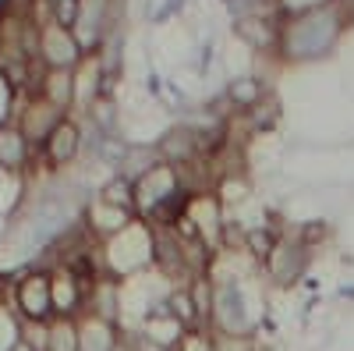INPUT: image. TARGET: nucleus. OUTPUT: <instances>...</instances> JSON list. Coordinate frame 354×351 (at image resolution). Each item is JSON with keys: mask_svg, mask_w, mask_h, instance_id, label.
<instances>
[{"mask_svg": "<svg viewBox=\"0 0 354 351\" xmlns=\"http://www.w3.org/2000/svg\"><path fill=\"white\" fill-rule=\"evenodd\" d=\"M21 316L28 323H46L50 312H53V287H50V277L46 273H28L21 284H18V295H15Z\"/></svg>", "mask_w": 354, "mask_h": 351, "instance_id": "nucleus-1", "label": "nucleus"}, {"mask_svg": "<svg viewBox=\"0 0 354 351\" xmlns=\"http://www.w3.org/2000/svg\"><path fill=\"white\" fill-rule=\"evenodd\" d=\"M8 351H36V344H28L25 337H18V341H15V344L8 348Z\"/></svg>", "mask_w": 354, "mask_h": 351, "instance_id": "nucleus-13", "label": "nucleus"}, {"mask_svg": "<svg viewBox=\"0 0 354 351\" xmlns=\"http://www.w3.org/2000/svg\"><path fill=\"white\" fill-rule=\"evenodd\" d=\"M230 100L238 103V107H259V100H262V89H259V82L255 78H241V82H234L230 85Z\"/></svg>", "mask_w": 354, "mask_h": 351, "instance_id": "nucleus-7", "label": "nucleus"}, {"mask_svg": "<svg viewBox=\"0 0 354 351\" xmlns=\"http://www.w3.org/2000/svg\"><path fill=\"white\" fill-rule=\"evenodd\" d=\"M39 93H43V100H46L50 107L64 110V107L71 103V93H75L71 71H68V68H50V75L39 78Z\"/></svg>", "mask_w": 354, "mask_h": 351, "instance_id": "nucleus-4", "label": "nucleus"}, {"mask_svg": "<svg viewBox=\"0 0 354 351\" xmlns=\"http://www.w3.org/2000/svg\"><path fill=\"white\" fill-rule=\"evenodd\" d=\"M177 323L181 327H188V323H195L198 319V312H195V302H192V295H185V291H177V295H170V309H167Z\"/></svg>", "mask_w": 354, "mask_h": 351, "instance_id": "nucleus-9", "label": "nucleus"}, {"mask_svg": "<svg viewBox=\"0 0 354 351\" xmlns=\"http://www.w3.org/2000/svg\"><path fill=\"white\" fill-rule=\"evenodd\" d=\"M28 153V142L21 132H11V128H0V163L8 167H18Z\"/></svg>", "mask_w": 354, "mask_h": 351, "instance_id": "nucleus-6", "label": "nucleus"}, {"mask_svg": "<svg viewBox=\"0 0 354 351\" xmlns=\"http://www.w3.org/2000/svg\"><path fill=\"white\" fill-rule=\"evenodd\" d=\"M192 302H195L198 319H202V316H213V291H209V284H205V280H195V287H192Z\"/></svg>", "mask_w": 354, "mask_h": 351, "instance_id": "nucleus-10", "label": "nucleus"}, {"mask_svg": "<svg viewBox=\"0 0 354 351\" xmlns=\"http://www.w3.org/2000/svg\"><path fill=\"white\" fill-rule=\"evenodd\" d=\"M177 351H216V344L205 337V334H181V341H177Z\"/></svg>", "mask_w": 354, "mask_h": 351, "instance_id": "nucleus-12", "label": "nucleus"}, {"mask_svg": "<svg viewBox=\"0 0 354 351\" xmlns=\"http://www.w3.org/2000/svg\"><path fill=\"white\" fill-rule=\"evenodd\" d=\"M248 249L255 252V255H273V249H277V238H273V234L270 231H252L248 234Z\"/></svg>", "mask_w": 354, "mask_h": 351, "instance_id": "nucleus-11", "label": "nucleus"}, {"mask_svg": "<svg viewBox=\"0 0 354 351\" xmlns=\"http://www.w3.org/2000/svg\"><path fill=\"white\" fill-rule=\"evenodd\" d=\"M46 351H78V323L61 316L46 327Z\"/></svg>", "mask_w": 354, "mask_h": 351, "instance_id": "nucleus-5", "label": "nucleus"}, {"mask_svg": "<svg viewBox=\"0 0 354 351\" xmlns=\"http://www.w3.org/2000/svg\"><path fill=\"white\" fill-rule=\"evenodd\" d=\"M117 344L121 341H117L113 323H106V319L88 316L78 327V351H117Z\"/></svg>", "mask_w": 354, "mask_h": 351, "instance_id": "nucleus-2", "label": "nucleus"}, {"mask_svg": "<svg viewBox=\"0 0 354 351\" xmlns=\"http://www.w3.org/2000/svg\"><path fill=\"white\" fill-rule=\"evenodd\" d=\"M43 150L50 156V163H68L75 153H78V128L71 121H61L43 142Z\"/></svg>", "mask_w": 354, "mask_h": 351, "instance_id": "nucleus-3", "label": "nucleus"}, {"mask_svg": "<svg viewBox=\"0 0 354 351\" xmlns=\"http://www.w3.org/2000/svg\"><path fill=\"white\" fill-rule=\"evenodd\" d=\"M103 202L106 206H131L135 202V192H131V181L128 178H113L110 185H106V192H103Z\"/></svg>", "mask_w": 354, "mask_h": 351, "instance_id": "nucleus-8", "label": "nucleus"}]
</instances>
